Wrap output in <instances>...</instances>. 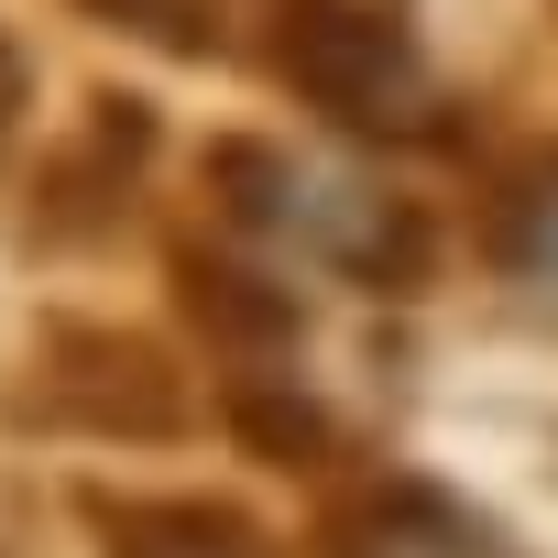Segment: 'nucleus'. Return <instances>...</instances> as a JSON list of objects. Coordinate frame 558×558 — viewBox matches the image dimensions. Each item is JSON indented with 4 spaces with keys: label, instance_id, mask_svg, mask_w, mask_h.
<instances>
[{
    "label": "nucleus",
    "instance_id": "obj_6",
    "mask_svg": "<svg viewBox=\"0 0 558 558\" xmlns=\"http://www.w3.org/2000/svg\"><path fill=\"white\" fill-rule=\"evenodd\" d=\"M482 263L536 318H558V143H525L514 165H493V186H482Z\"/></svg>",
    "mask_w": 558,
    "mask_h": 558
},
{
    "label": "nucleus",
    "instance_id": "obj_1",
    "mask_svg": "<svg viewBox=\"0 0 558 558\" xmlns=\"http://www.w3.org/2000/svg\"><path fill=\"white\" fill-rule=\"evenodd\" d=\"M197 186H208V208H219L230 230L296 241V252H318L329 274L373 286V296H427V286H438V208H427V197H395V186L296 165L286 143H263V132H208Z\"/></svg>",
    "mask_w": 558,
    "mask_h": 558
},
{
    "label": "nucleus",
    "instance_id": "obj_7",
    "mask_svg": "<svg viewBox=\"0 0 558 558\" xmlns=\"http://www.w3.org/2000/svg\"><path fill=\"white\" fill-rule=\"evenodd\" d=\"M77 514L99 525L110 558H263V525L208 504V493H110V482H88Z\"/></svg>",
    "mask_w": 558,
    "mask_h": 558
},
{
    "label": "nucleus",
    "instance_id": "obj_5",
    "mask_svg": "<svg viewBox=\"0 0 558 558\" xmlns=\"http://www.w3.org/2000/svg\"><path fill=\"white\" fill-rule=\"evenodd\" d=\"M165 274H175V307H186V329L219 351V362H241V373H274L296 340H307V296L286 286V274H263V263H241L230 241H197V230H175L165 241Z\"/></svg>",
    "mask_w": 558,
    "mask_h": 558
},
{
    "label": "nucleus",
    "instance_id": "obj_10",
    "mask_svg": "<svg viewBox=\"0 0 558 558\" xmlns=\"http://www.w3.org/2000/svg\"><path fill=\"white\" fill-rule=\"evenodd\" d=\"M23 110H34V56L0 34V165H12V143H23Z\"/></svg>",
    "mask_w": 558,
    "mask_h": 558
},
{
    "label": "nucleus",
    "instance_id": "obj_2",
    "mask_svg": "<svg viewBox=\"0 0 558 558\" xmlns=\"http://www.w3.org/2000/svg\"><path fill=\"white\" fill-rule=\"evenodd\" d=\"M252 56L286 99H307L351 143H460V99L438 88L395 0H274Z\"/></svg>",
    "mask_w": 558,
    "mask_h": 558
},
{
    "label": "nucleus",
    "instance_id": "obj_8",
    "mask_svg": "<svg viewBox=\"0 0 558 558\" xmlns=\"http://www.w3.org/2000/svg\"><path fill=\"white\" fill-rule=\"evenodd\" d=\"M329 558H514V547L438 482H373L362 504H340Z\"/></svg>",
    "mask_w": 558,
    "mask_h": 558
},
{
    "label": "nucleus",
    "instance_id": "obj_9",
    "mask_svg": "<svg viewBox=\"0 0 558 558\" xmlns=\"http://www.w3.org/2000/svg\"><path fill=\"white\" fill-rule=\"evenodd\" d=\"M219 416H230V438H241L252 460H274V471L340 460V416H329L296 373H230V384H219Z\"/></svg>",
    "mask_w": 558,
    "mask_h": 558
},
{
    "label": "nucleus",
    "instance_id": "obj_3",
    "mask_svg": "<svg viewBox=\"0 0 558 558\" xmlns=\"http://www.w3.org/2000/svg\"><path fill=\"white\" fill-rule=\"evenodd\" d=\"M12 416L56 438H186L197 395L165 362V340L110 329V318H45L12 373Z\"/></svg>",
    "mask_w": 558,
    "mask_h": 558
},
{
    "label": "nucleus",
    "instance_id": "obj_4",
    "mask_svg": "<svg viewBox=\"0 0 558 558\" xmlns=\"http://www.w3.org/2000/svg\"><path fill=\"white\" fill-rule=\"evenodd\" d=\"M154 143H165V110H154L143 88H88L77 132H56V143L34 154V186H23L34 252H99V241L132 219V197H143V175H154Z\"/></svg>",
    "mask_w": 558,
    "mask_h": 558
}]
</instances>
